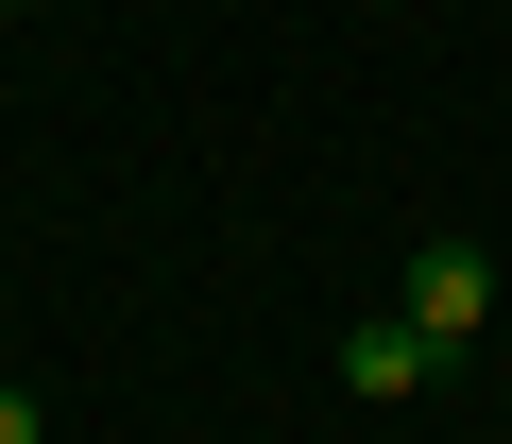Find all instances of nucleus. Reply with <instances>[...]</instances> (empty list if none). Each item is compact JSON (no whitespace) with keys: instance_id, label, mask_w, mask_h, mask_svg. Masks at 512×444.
Wrapping results in <instances>:
<instances>
[{"instance_id":"1","label":"nucleus","mask_w":512,"mask_h":444,"mask_svg":"<svg viewBox=\"0 0 512 444\" xmlns=\"http://www.w3.org/2000/svg\"><path fill=\"white\" fill-rule=\"evenodd\" d=\"M393 308H410V325H427V342L461 359V342L495 325V257H478V240H410V274H393Z\"/></svg>"},{"instance_id":"4","label":"nucleus","mask_w":512,"mask_h":444,"mask_svg":"<svg viewBox=\"0 0 512 444\" xmlns=\"http://www.w3.org/2000/svg\"><path fill=\"white\" fill-rule=\"evenodd\" d=\"M376 18H393V0H376Z\"/></svg>"},{"instance_id":"3","label":"nucleus","mask_w":512,"mask_h":444,"mask_svg":"<svg viewBox=\"0 0 512 444\" xmlns=\"http://www.w3.org/2000/svg\"><path fill=\"white\" fill-rule=\"evenodd\" d=\"M0 444H52V410H35V393H0Z\"/></svg>"},{"instance_id":"2","label":"nucleus","mask_w":512,"mask_h":444,"mask_svg":"<svg viewBox=\"0 0 512 444\" xmlns=\"http://www.w3.org/2000/svg\"><path fill=\"white\" fill-rule=\"evenodd\" d=\"M427 376H444V342H427L410 308H376V325L342 342V393H359V410H393V393H427Z\"/></svg>"}]
</instances>
